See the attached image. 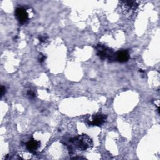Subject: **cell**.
I'll list each match as a JSON object with an SVG mask.
<instances>
[{
  "mask_svg": "<svg viewBox=\"0 0 160 160\" xmlns=\"http://www.w3.org/2000/svg\"><path fill=\"white\" fill-rule=\"evenodd\" d=\"M139 6L138 2L134 1H121L119 6L122 11L126 14H132L136 11Z\"/></svg>",
  "mask_w": 160,
  "mask_h": 160,
  "instance_id": "cell-4",
  "label": "cell"
},
{
  "mask_svg": "<svg viewBox=\"0 0 160 160\" xmlns=\"http://www.w3.org/2000/svg\"><path fill=\"white\" fill-rule=\"evenodd\" d=\"M106 118V115L101 113H96L88 116L86 119V122L89 126H99L105 122Z\"/></svg>",
  "mask_w": 160,
  "mask_h": 160,
  "instance_id": "cell-3",
  "label": "cell"
},
{
  "mask_svg": "<svg viewBox=\"0 0 160 160\" xmlns=\"http://www.w3.org/2000/svg\"><path fill=\"white\" fill-rule=\"evenodd\" d=\"M15 16L19 23L26 24L29 19V14L28 9L22 6L18 7L15 10Z\"/></svg>",
  "mask_w": 160,
  "mask_h": 160,
  "instance_id": "cell-5",
  "label": "cell"
},
{
  "mask_svg": "<svg viewBox=\"0 0 160 160\" xmlns=\"http://www.w3.org/2000/svg\"><path fill=\"white\" fill-rule=\"evenodd\" d=\"M129 59V54L126 50H119L114 54V60L119 62H127Z\"/></svg>",
  "mask_w": 160,
  "mask_h": 160,
  "instance_id": "cell-6",
  "label": "cell"
},
{
  "mask_svg": "<svg viewBox=\"0 0 160 160\" xmlns=\"http://www.w3.org/2000/svg\"><path fill=\"white\" fill-rule=\"evenodd\" d=\"M27 95L29 97V98H30V99H32L36 96V94H35L34 91L32 90H29L27 92Z\"/></svg>",
  "mask_w": 160,
  "mask_h": 160,
  "instance_id": "cell-8",
  "label": "cell"
},
{
  "mask_svg": "<svg viewBox=\"0 0 160 160\" xmlns=\"http://www.w3.org/2000/svg\"><path fill=\"white\" fill-rule=\"evenodd\" d=\"M41 142L34 139H31L26 143V148L32 153L36 152L40 147Z\"/></svg>",
  "mask_w": 160,
  "mask_h": 160,
  "instance_id": "cell-7",
  "label": "cell"
},
{
  "mask_svg": "<svg viewBox=\"0 0 160 160\" xmlns=\"http://www.w3.org/2000/svg\"><path fill=\"white\" fill-rule=\"evenodd\" d=\"M69 145L70 149L77 148L80 151H88L92 147V139L86 134L78 135L76 137L69 139Z\"/></svg>",
  "mask_w": 160,
  "mask_h": 160,
  "instance_id": "cell-1",
  "label": "cell"
},
{
  "mask_svg": "<svg viewBox=\"0 0 160 160\" xmlns=\"http://www.w3.org/2000/svg\"><path fill=\"white\" fill-rule=\"evenodd\" d=\"M6 91V88L4 86H1V96H3L5 94Z\"/></svg>",
  "mask_w": 160,
  "mask_h": 160,
  "instance_id": "cell-11",
  "label": "cell"
},
{
  "mask_svg": "<svg viewBox=\"0 0 160 160\" xmlns=\"http://www.w3.org/2000/svg\"><path fill=\"white\" fill-rule=\"evenodd\" d=\"M46 56H44V54H39V61L40 62H44V60L46 59Z\"/></svg>",
  "mask_w": 160,
  "mask_h": 160,
  "instance_id": "cell-10",
  "label": "cell"
},
{
  "mask_svg": "<svg viewBox=\"0 0 160 160\" xmlns=\"http://www.w3.org/2000/svg\"><path fill=\"white\" fill-rule=\"evenodd\" d=\"M96 50L97 52V55L102 59H108L109 61L114 60V52L112 49L109 48L98 44L96 46Z\"/></svg>",
  "mask_w": 160,
  "mask_h": 160,
  "instance_id": "cell-2",
  "label": "cell"
},
{
  "mask_svg": "<svg viewBox=\"0 0 160 160\" xmlns=\"http://www.w3.org/2000/svg\"><path fill=\"white\" fill-rule=\"evenodd\" d=\"M39 41L41 43H44L46 42L47 41H48V36H41L39 38Z\"/></svg>",
  "mask_w": 160,
  "mask_h": 160,
  "instance_id": "cell-9",
  "label": "cell"
}]
</instances>
